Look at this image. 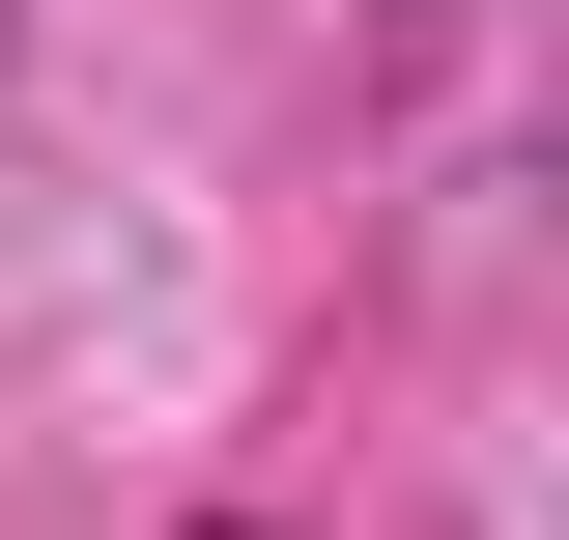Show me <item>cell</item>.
Segmentation results:
<instances>
[]
</instances>
